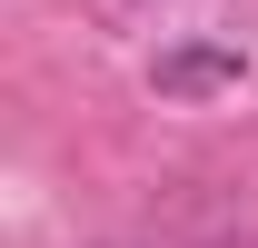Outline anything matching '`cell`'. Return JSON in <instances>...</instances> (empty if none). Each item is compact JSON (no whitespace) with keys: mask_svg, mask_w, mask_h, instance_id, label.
<instances>
[{"mask_svg":"<svg viewBox=\"0 0 258 248\" xmlns=\"http://www.w3.org/2000/svg\"><path fill=\"white\" fill-rule=\"evenodd\" d=\"M238 80H248V50H238V40H169L159 70H149L159 99H219V90H238Z\"/></svg>","mask_w":258,"mask_h":248,"instance_id":"6da1fadb","label":"cell"}]
</instances>
